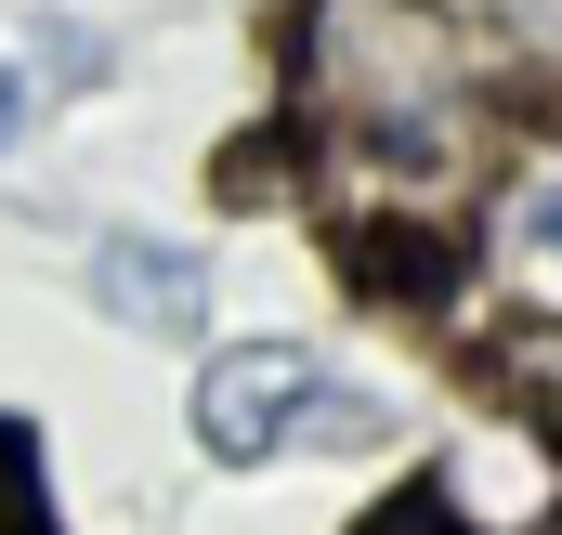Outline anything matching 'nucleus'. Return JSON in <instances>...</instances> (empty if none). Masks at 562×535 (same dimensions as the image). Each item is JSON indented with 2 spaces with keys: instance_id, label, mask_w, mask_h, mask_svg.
Wrapping results in <instances>:
<instances>
[{
  "instance_id": "423d86ee",
  "label": "nucleus",
  "mask_w": 562,
  "mask_h": 535,
  "mask_svg": "<svg viewBox=\"0 0 562 535\" xmlns=\"http://www.w3.org/2000/svg\"><path fill=\"white\" fill-rule=\"evenodd\" d=\"M0 523H26V444L0 431Z\"/></svg>"
},
{
  "instance_id": "39448f33",
  "label": "nucleus",
  "mask_w": 562,
  "mask_h": 535,
  "mask_svg": "<svg viewBox=\"0 0 562 535\" xmlns=\"http://www.w3.org/2000/svg\"><path fill=\"white\" fill-rule=\"evenodd\" d=\"M510 249H524V262H562V183H537V196L510 209Z\"/></svg>"
},
{
  "instance_id": "0eeeda50",
  "label": "nucleus",
  "mask_w": 562,
  "mask_h": 535,
  "mask_svg": "<svg viewBox=\"0 0 562 535\" xmlns=\"http://www.w3.org/2000/svg\"><path fill=\"white\" fill-rule=\"evenodd\" d=\"M13 144H26V79L0 66V157H13Z\"/></svg>"
},
{
  "instance_id": "7ed1b4c3",
  "label": "nucleus",
  "mask_w": 562,
  "mask_h": 535,
  "mask_svg": "<svg viewBox=\"0 0 562 535\" xmlns=\"http://www.w3.org/2000/svg\"><path fill=\"white\" fill-rule=\"evenodd\" d=\"M92 314L132 327V340H196V314H210V262L170 249V236H92Z\"/></svg>"
},
{
  "instance_id": "f257e3e1",
  "label": "nucleus",
  "mask_w": 562,
  "mask_h": 535,
  "mask_svg": "<svg viewBox=\"0 0 562 535\" xmlns=\"http://www.w3.org/2000/svg\"><path fill=\"white\" fill-rule=\"evenodd\" d=\"M431 510L458 535H550L562 523V431L537 405L510 418H471L445 457H431Z\"/></svg>"
},
{
  "instance_id": "f03ea898",
  "label": "nucleus",
  "mask_w": 562,
  "mask_h": 535,
  "mask_svg": "<svg viewBox=\"0 0 562 535\" xmlns=\"http://www.w3.org/2000/svg\"><path fill=\"white\" fill-rule=\"evenodd\" d=\"M314 353L301 340H236V353H210L196 366V392H183V418H196V457H223V470H262L288 431L314 418Z\"/></svg>"
},
{
  "instance_id": "20e7f679",
  "label": "nucleus",
  "mask_w": 562,
  "mask_h": 535,
  "mask_svg": "<svg viewBox=\"0 0 562 535\" xmlns=\"http://www.w3.org/2000/svg\"><path fill=\"white\" fill-rule=\"evenodd\" d=\"M510 405H537V418L562 431V327H537V340L510 353Z\"/></svg>"
}]
</instances>
